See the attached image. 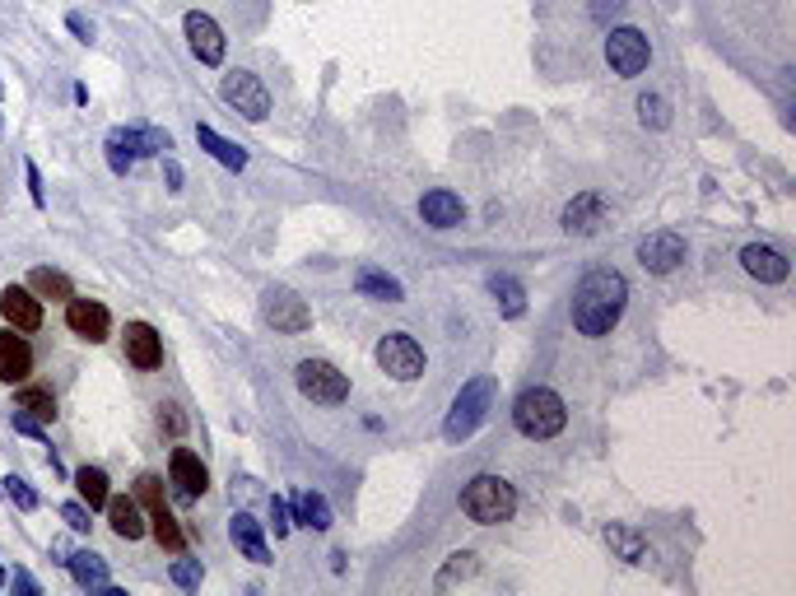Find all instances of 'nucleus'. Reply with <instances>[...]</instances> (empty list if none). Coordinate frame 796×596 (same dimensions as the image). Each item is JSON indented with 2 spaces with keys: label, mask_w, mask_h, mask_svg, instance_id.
Wrapping results in <instances>:
<instances>
[{
  "label": "nucleus",
  "mask_w": 796,
  "mask_h": 596,
  "mask_svg": "<svg viewBox=\"0 0 796 596\" xmlns=\"http://www.w3.org/2000/svg\"><path fill=\"white\" fill-rule=\"evenodd\" d=\"M24 173H28V191H33V205H42L47 196H42V173H38V163H24Z\"/></svg>",
  "instance_id": "a19ab883"
},
{
  "label": "nucleus",
  "mask_w": 796,
  "mask_h": 596,
  "mask_svg": "<svg viewBox=\"0 0 796 596\" xmlns=\"http://www.w3.org/2000/svg\"><path fill=\"white\" fill-rule=\"evenodd\" d=\"M28 289L38 298H52V303H66L70 294H75V285H70V275L52 271V266H38V271L28 275Z\"/></svg>",
  "instance_id": "7c9ffc66"
},
{
  "label": "nucleus",
  "mask_w": 796,
  "mask_h": 596,
  "mask_svg": "<svg viewBox=\"0 0 796 596\" xmlns=\"http://www.w3.org/2000/svg\"><path fill=\"white\" fill-rule=\"evenodd\" d=\"M187 42L201 66H219V61H224V33H219V24L210 14H201V10L187 14Z\"/></svg>",
  "instance_id": "6ab92c4d"
},
{
  "label": "nucleus",
  "mask_w": 796,
  "mask_h": 596,
  "mask_svg": "<svg viewBox=\"0 0 796 596\" xmlns=\"http://www.w3.org/2000/svg\"><path fill=\"white\" fill-rule=\"evenodd\" d=\"M601 536H606V545H610V550H620V559H629V564H648V559H652L648 541H643L638 531L620 527V522H610V527L601 531Z\"/></svg>",
  "instance_id": "bb28decb"
},
{
  "label": "nucleus",
  "mask_w": 796,
  "mask_h": 596,
  "mask_svg": "<svg viewBox=\"0 0 796 596\" xmlns=\"http://www.w3.org/2000/svg\"><path fill=\"white\" fill-rule=\"evenodd\" d=\"M606 61L615 75H624V80H634V75H643L652 61V42L638 33V28H610V38H606Z\"/></svg>",
  "instance_id": "6e6552de"
},
{
  "label": "nucleus",
  "mask_w": 796,
  "mask_h": 596,
  "mask_svg": "<svg viewBox=\"0 0 796 596\" xmlns=\"http://www.w3.org/2000/svg\"><path fill=\"white\" fill-rule=\"evenodd\" d=\"M489 406H494V378H489V373H480V378H471V382H466V387L457 392V401H452V410H447L443 434L452 438V443L471 438L475 429L485 424Z\"/></svg>",
  "instance_id": "39448f33"
},
{
  "label": "nucleus",
  "mask_w": 796,
  "mask_h": 596,
  "mask_svg": "<svg viewBox=\"0 0 796 596\" xmlns=\"http://www.w3.org/2000/svg\"><path fill=\"white\" fill-rule=\"evenodd\" d=\"M354 289H359V294H368V298H382V303H401V298H405L401 280L373 271V266H359V271H354Z\"/></svg>",
  "instance_id": "393cba45"
},
{
  "label": "nucleus",
  "mask_w": 796,
  "mask_h": 596,
  "mask_svg": "<svg viewBox=\"0 0 796 596\" xmlns=\"http://www.w3.org/2000/svg\"><path fill=\"white\" fill-rule=\"evenodd\" d=\"M471 573H475V555H471V550H461V555H452V564L438 573V587L457 583V578H471Z\"/></svg>",
  "instance_id": "72a5a7b5"
},
{
  "label": "nucleus",
  "mask_w": 796,
  "mask_h": 596,
  "mask_svg": "<svg viewBox=\"0 0 796 596\" xmlns=\"http://www.w3.org/2000/svg\"><path fill=\"white\" fill-rule=\"evenodd\" d=\"M513 424L522 438H554L564 434L568 424V406L554 387H527V392L513 401Z\"/></svg>",
  "instance_id": "7ed1b4c3"
},
{
  "label": "nucleus",
  "mask_w": 796,
  "mask_h": 596,
  "mask_svg": "<svg viewBox=\"0 0 796 596\" xmlns=\"http://www.w3.org/2000/svg\"><path fill=\"white\" fill-rule=\"evenodd\" d=\"M159 429H168V434H187V415L177 406H159Z\"/></svg>",
  "instance_id": "4c0bfd02"
},
{
  "label": "nucleus",
  "mask_w": 796,
  "mask_h": 596,
  "mask_svg": "<svg viewBox=\"0 0 796 596\" xmlns=\"http://www.w3.org/2000/svg\"><path fill=\"white\" fill-rule=\"evenodd\" d=\"M66 24H70V33H75V38H80V42H94V24H89L84 14H70Z\"/></svg>",
  "instance_id": "ea45409f"
},
{
  "label": "nucleus",
  "mask_w": 796,
  "mask_h": 596,
  "mask_svg": "<svg viewBox=\"0 0 796 596\" xmlns=\"http://www.w3.org/2000/svg\"><path fill=\"white\" fill-rule=\"evenodd\" d=\"M741 266H745V275H755L759 285H783L787 275H792V261H787L778 247H764V243L741 247Z\"/></svg>",
  "instance_id": "a211bd4d"
},
{
  "label": "nucleus",
  "mask_w": 796,
  "mask_h": 596,
  "mask_svg": "<svg viewBox=\"0 0 796 596\" xmlns=\"http://www.w3.org/2000/svg\"><path fill=\"white\" fill-rule=\"evenodd\" d=\"M196 140H201V149H210L224 168H233V173H243V168H247V149H238L233 140H224L215 126H196Z\"/></svg>",
  "instance_id": "cd10ccee"
},
{
  "label": "nucleus",
  "mask_w": 796,
  "mask_h": 596,
  "mask_svg": "<svg viewBox=\"0 0 796 596\" xmlns=\"http://www.w3.org/2000/svg\"><path fill=\"white\" fill-rule=\"evenodd\" d=\"M638 261H643L652 275H671L675 266L685 261V238H680V233H671V229L648 233V238L638 243Z\"/></svg>",
  "instance_id": "dca6fc26"
},
{
  "label": "nucleus",
  "mask_w": 796,
  "mask_h": 596,
  "mask_svg": "<svg viewBox=\"0 0 796 596\" xmlns=\"http://www.w3.org/2000/svg\"><path fill=\"white\" fill-rule=\"evenodd\" d=\"M229 536H233V545L243 550L252 564H270V545H266V536H261V522L252 513H233L229 517Z\"/></svg>",
  "instance_id": "4be33fe9"
},
{
  "label": "nucleus",
  "mask_w": 796,
  "mask_h": 596,
  "mask_svg": "<svg viewBox=\"0 0 796 596\" xmlns=\"http://www.w3.org/2000/svg\"><path fill=\"white\" fill-rule=\"evenodd\" d=\"M629 308V280L620 271H587L573 289V326L582 336H610Z\"/></svg>",
  "instance_id": "f257e3e1"
},
{
  "label": "nucleus",
  "mask_w": 796,
  "mask_h": 596,
  "mask_svg": "<svg viewBox=\"0 0 796 596\" xmlns=\"http://www.w3.org/2000/svg\"><path fill=\"white\" fill-rule=\"evenodd\" d=\"M33 373V345L24 331H0V382H24Z\"/></svg>",
  "instance_id": "aec40b11"
},
{
  "label": "nucleus",
  "mask_w": 796,
  "mask_h": 596,
  "mask_svg": "<svg viewBox=\"0 0 796 596\" xmlns=\"http://www.w3.org/2000/svg\"><path fill=\"white\" fill-rule=\"evenodd\" d=\"M489 294L499 298L503 317H522L527 312V289L517 285L513 275H489Z\"/></svg>",
  "instance_id": "2f4dec72"
},
{
  "label": "nucleus",
  "mask_w": 796,
  "mask_h": 596,
  "mask_svg": "<svg viewBox=\"0 0 796 596\" xmlns=\"http://www.w3.org/2000/svg\"><path fill=\"white\" fill-rule=\"evenodd\" d=\"M378 364H382V373H392L396 382L424 378V350H419L415 336H405V331H387V336L378 340Z\"/></svg>",
  "instance_id": "9d476101"
},
{
  "label": "nucleus",
  "mask_w": 796,
  "mask_h": 596,
  "mask_svg": "<svg viewBox=\"0 0 796 596\" xmlns=\"http://www.w3.org/2000/svg\"><path fill=\"white\" fill-rule=\"evenodd\" d=\"M66 326L75 331L80 340H89V345H103V340L112 336V312L98 303V298H80L70 294L66 298Z\"/></svg>",
  "instance_id": "f8f14e48"
},
{
  "label": "nucleus",
  "mask_w": 796,
  "mask_h": 596,
  "mask_svg": "<svg viewBox=\"0 0 796 596\" xmlns=\"http://www.w3.org/2000/svg\"><path fill=\"white\" fill-rule=\"evenodd\" d=\"M0 131H5V122H0Z\"/></svg>",
  "instance_id": "a18cd8bd"
},
{
  "label": "nucleus",
  "mask_w": 796,
  "mask_h": 596,
  "mask_svg": "<svg viewBox=\"0 0 796 596\" xmlns=\"http://www.w3.org/2000/svg\"><path fill=\"white\" fill-rule=\"evenodd\" d=\"M108 522H112V531H117L122 541H140V536L149 531L140 503L126 499V494H108Z\"/></svg>",
  "instance_id": "5701e85b"
},
{
  "label": "nucleus",
  "mask_w": 796,
  "mask_h": 596,
  "mask_svg": "<svg viewBox=\"0 0 796 596\" xmlns=\"http://www.w3.org/2000/svg\"><path fill=\"white\" fill-rule=\"evenodd\" d=\"M419 215H424V224H433V229H457L461 219H466V205H461L457 191H424L419 196Z\"/></svg>",
  "instance_id": "412c9836"
},
{
  "label": "nucleus",
  "mask_w": 796,
  "mask_h": 596,
  "mask_svg": "<svg viewBox=\"0 0 796 596\" xmlns=\"http://www.w3.org/2000/svg\"><path fill=\"white\" fill-rule=\"evenodd\" d=\"M219 98H224L229 108L243 112L247 122H266V112H270L266 84H261L252 70H229V75H224V84H219Z\"/></svg>",
  "instance_id": "1a4fd4ad"
},
{
  "label": "nucleus",
  "mask_w": 796,
  "mask_h": 596,
  "mask_svg": "<svg viewBox=\"0 0 796 596\" xmlns=\"http://www.w3.org/2000/svg\"><path fill=\"white\" fill-rule=\"evenodd\" d=\"M135 494H140V503L149 508V531H154V541H159L168 555H182V550H187V531L177 527L173 508L163 503L159 475H140V480H135Z\"/></svg>",
  "instance_id": "423d86ee"
},
{
  "label": "nucleus",
  "mask_w": 796,
  "mask_h": 596,
  "mask_svg": "<svg viewBox=\"0 0 796 596\" xmlns=\"http://www.w3.org/2000/svg\"><path fill=\"white\" fill-rule=\"evenodd\" d=\"M173 583L187 587V592H191V587H201V564H196V559H177V564H173Z\"/></svg>",
  "instance_id": "c9c22d12"
},
{
  "label": "nucleus",
  "mask_w": 796,
  "mask_h": 596,
  "mask_svg": "<svg viewBox=\"0 0 796 596\" xmlns=\"http://www.w3.org/2000/svg\"><path fill=\"white\" fill-rule=\"evenodd\" d=\"M163 173H168V187H182V163H177V159H168V163H163Z\"/></svg>",
  "instance_id": "79ce46f5"
},
{
  "label": "nucleus",
  "mask_w": 796,
  "mask_h": 596,
  "mask_svg": "<svg viewBox=\"0 0 796 596\" xmlns=\"http://www.w3.org/2000/svg\"><path fill=\"white\" fill-rule=\"evenodd\" d=\"M0 317H5L14 331L33 336V331L42 326V298L33 294V289H24V285H5V289H0Z\"/></svg>",
  "instance_id": "4468645a"
},
{
  "label": "nucleus",
  "mask_w": 796,
  "mask_h": 596,
  "mask_svg": "<svg viewBox=\"0 0 796 596\" xmlns=\"http://www.w3.org/2000/svg\"><path fill=\"white\" fill-rule=\"evenodd\" d=\"M638 117H643V126H652V131H666V126H671V103H666L662 94H643L638 98Z\"/></svg>",
  "instance_id": "473e14b6"
},
{
  "label": "nucleus",
  "mask_w": 796,
  "mask_h": 596,
  "mask_svg": "<svg viewBox=\"0 0 796 596\" xmlns=\"http://www.w3.org/2000/svg\"><path fill=\"white\" fill-rule=\"evenodd\" d=\"M0 587H5V573H0Z\"/></svg>",
  "instance_id": "c03bdc74"
},
{
  "label": "nucleus",
  "mask_w": 796,
  "mask_h": 596,
  "mask_svg": "<svg viewBox=\"0 0 796 596\" xmlns=\"http://www.w3.org/2000/svg\"><path fill=\"white\" fill-rule=\"evenodd\" d=\"M61 517H66V527H70V531H89V527H94L84 503H66V508H61Z\"/></svg>",
  "instance_id": "58836bf2"
},
{
  "label": "nucleus",
  "mask_w": 796,
  "mask_h": 596,
  "mask_svg": "<svg viewBox=\"0 0 796 596\" xmlns=\"http://www.w3.org/2000/svg\"><path fill=\"white\" fill-rule=\"evenodd\" d=\"M261 312H266V322L275 326L280 336H303V331L312 326L308 303H303L294 289H284V285L266 289V303H261Z\"/></svg>",
  "instance_id": "9b49d317"
},
{
  "label": "nucleus",
  "mask_w": 796,
  "mask_h": 596,
  "mask_svg": "<svg viewBox=\"0 0 796 596\" xmlns=\"http://www.w3.org/2000/svg\"><path fill=\"white\" fill-rule=\"evenodd\" d=\"M14 410H19V415H28V420H38V424H52L56 420V396L47 392V387H19V396H14Z\"/></svg>",
  "instance_id": "c756f323"
},
{
  "label": "nucleus",
  "mask_w": 796,
  "mask_h": 596,
  "mask_svg": "<svg viewBox=\"0 0 796 596\" xmlns=\"http://www.w3.org/2000/svg\"><path fill=\"white\" fill-rule=\"evenodd\" d=\"M270 527H275V536H289V527H294V517H289V503L284 499H270Z\"/></svg>",
  "instance_id": "e433bc0d"
},
{
  "label": "nucleus",
  "mask_w": 796,
  "mask_h": 596,
  "mask_svg": "<svg viewBox=\"0 0 796 596\" xmlns=\"http://www.w3.org/2000/svg\"><path fill=\"white\" fill-rule=\"evenodd\" d=\"M294 382H298V392L308 396V401H317V406H340L350 396V378L336 364H326V359H303L294 368Z\"/></svg>",
  "instance_id": "0eeeda50"
},
{
  "label": "nucleus",
  "mask_w": 796,
  "mask_h": 596,
  "mask_svg": "<svg viewBox=\"0 0 796 596\" xmlns=\"http://www.w3.org/2000/svg\"><path fill=\"white\" fill-rule=\"evenodd\" d=\"M5 494H10V499L19 503L24 513H33V508H38V494H33V489H28L19 475H10V480H5Z\"/></svg>",
  "instance_id": "f704fd0d"
},
{
  "label": "nucleus",
  "mask_w": 796,
  "mask_h": 596,
  "mask_svg": "<svg viewBox=\"0 0 796 596\" xmlns=\"http://www.w3.org/2000/svg\"><path fill=\"white\" fill-rule=\"evenodd\" d=\"M168 485L177 489V499H201L205 485H210V471H205V461L191 452V447H173V457H168Z\"/></svg>",
  "instance_id": "ddd939ff"
},
{
  "label": "nucleus",
  "mask_w": 796,
  "mask_h": 596,
  "mask_svg": "<svg viewBox=\"0 0 796 596\" xmlns=\"http://www.w3.org/2000/svg\"><path fill=\"white\" fill-rule=\"evenodd\" d=\"M66 569L75 573V583L89 587V592H103V587H108V559L94 555V550H75V555L66 559Z\"/></svg>",
  "instance_id": "b1692460"
},
{
  "label": "nucleus",
  "mask_w": 796,
  "mask_h": 596,
  "mask_svg": "<svg viewBox=\"0 0 796 596\" xmlns=\"http://www.w3.org/2000/svg\"><path fill=\"white\" fill-rule=\"evenodd\" d=\"M606 215H610L606 201H601L596 191H582V196H573V201L564 205L559 224H564V233H573V238H592V233H601Z\"/></svg>",
  "instance_id": "2eb2a0df"
},
{
  "label": "nucleus",
  "mask_w": 796,
  "mask_h": 596,
  "mask_svg": "<svg viewBox=\"0 0 796 596\" xmlns=\"http://www.w3.org/2000/svg\"><path fill=\"white\" fill-rule=\"evenodd\" d=\"M75 489H80V499H84V508L94 513V508H108V471L103 466H80L75 471Z\"/></svg>",
  "instance_id": "c85d7f7f"
},
{
  "label": "nucleus",
  "mask_w": 796,
  "mask_h": 596,
  "mask_svg": "<svg viewBox=\"0 0 796 596\" xmlns=\"http://www.w3.org/2000/svg\"><path fill=\"white\" fill-rule=\"evenodd\" d=\"M289 517H294L298 527H312V531H326L331 527V503L322 499V494H298L294 503H289Z\"/></svg>",
  "instance_id": "a878e982"
},
{
  "label": "nucleus",
  "mask_w": 796,
  "mask_h": 596,
  "mask_svg": "<svg viewBox=\"0 0 796 596\" xmlns=\"http://www.w3.org/2000/svg\"><path fill=\"white\" fill-rule=\"evenodd\" d=\"M103 149H108V168H112V173L126 177L135 168V159L168 154V149H173V136L159 131V126H117V131H108Z\"/></svg>",
  "instance_id": "20e7f679"
},
{
  "label": "nucleus",
  "mask_w": 796,
  "mask_h": 596,
  "mask_svg": "<svg viewBox=\"0 0 796 596\" xmlns=\"http://www.w3.org/2000/svg\"><path fill=\"white\" fill-rule=\"evenodd\" d=\"M461 513L471 517L475 527H499L517 513V489L503 475H475L471 485L461 489Z\"/></svg>",
  "instance_id": "f03ea898"
},
{
  "label": "nucleus",
  "mask_w": 796,
  "mask_h": 596,
  "mask_svg": "<svg viewBox=\"0 0 796 596\" xmlns=\"http://www.w3.org/2000/svg\"><path fill=\"white\" fill-rule=\"evenodd\" d=\"M14 587H24V592H38V583H33L28 573H14Z\"/></svg>",
  "instance_id": "37998d69"
},
{
  "label": "nucleus",
  "mask_w": 796,
  "mask_h": 596,
  "mask_svg": "<svg viewBox=\"0 0 796 596\" xmlns=\"http://www.w3.org/2000/svg\"><path fill=\"white\" fill-rule=\"evenodd\" d=\"M122 350H126V364L140 368V373H149V368L163 364V336L149 322H126Z\"/></svg>",
  "instance_id": "f3484780"
}]
</instances>
